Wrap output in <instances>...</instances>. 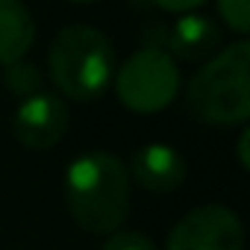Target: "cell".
<instances>
[{
	"label": "cell",
	"mask_w": 250,
	"mask_h": 250,
	"mask_svg": "<svg viewBox=\"0 0 250 250\" xmlns=\"http://www.w3.org/2000/svg\"><path fill=\"white\" fill-rule=\"evenodd\" d=\"M65 200L83 229L112 235L130 212V171L112 153H83L68 165Z\"/></svg>",
	"instance_id": "1"
},
{
	"label": "cell",
	"mask_w": 250,
	"mask_h": 250,
	"mask_svg": "<svg viewBox=\"0 0 250 250\" xmlns=\"http://www.w3.org/2000/svg\"><path fill=\"white\" fill-rule=\"evenodd\" d=\"M250 44L244 39L227 44V50L206 59L186 91L188 112L215 127L244 124L250 115Z\"/></svg>",
	"instance_id": "2"
},
{
	"label": "cell",
	"mask_w": 250,
	"mask_h": 250,
	"mask_svg": "<svg viewBox=\"0 0 250 250\" xmlns=\"http://www.w3.org/2000/svg\"><path fill=\"white\" fill-rule=\"evenodd\" d=\"M47 65L53 85L65 97L91 100L109 85L115 74V50L100 30L71 24L56 33L47 53Z\"/></svg>",
	"instance_id": "3"
},
{
	"label": "cell",
	"mask_w": 250,
	"mask_h": 250,
	"mask_svg": "<svg viewBox=\"0 0 250 250\" xmlns=\"http://www.w3.org/2000/svg\"><path fill=\"white\" fill-rule=\"evenodd\" d=\"M115 91L121 97V103L150 115V112H162L165 106L174 103L177 91H180V68L174 62V56H168L159 47H142L133 56H127L115 74Z\"/></svg>",
	"instance_id": "4"
},
{
	"label": "cell",
	"mask_w": 250,
	"mask_h": 250,
	"mask_svg": "<svg viewBox=\"0 0 250 250\" xmlns=\"http://www.w3.org/2000/svg\"><path fill=\"white\" fill-rule=\"evenodd\" d=\"M165 250H244V227L232 209L206 203L174 224Z\"/></svg>",
	"instance_id": "5"
},
{
	"label": "cell",
	"mask_w": 250,
	"mask_h": 250,
	"mask_svg": "<svg viewBox=\"0 0 250 250\" xmlns=\"http://www.w3.org/2000/svg\"><path fill=\"white\" fill-rule=\"evenodd\" d=\"M68 130V106L59 94L39 91L15 109L12 118V133L15 139L30 150H47L53 147Z\"/></svg>",
	"instance_id": "6"
},
{
	"label": "cell",
	"mask_w": 250,
	"mask_h": 250,
	"mask_svg": "<svg viewBox=\"0 0 250 250\" xmlns=\"http://www.w3.org/2000/svg\"><path fill=\"white\" fill-rule=\"evenodd\" d=\"M218 44H221V27L209 15L186 12L171 24L159 50H165L168 56H180L186 62H203L218 50Z\"/></svg>",
	"instance_id": "7"
},
{
	"label": "cell",
	"mask_w": 250,
	"mask_h": 250,
	"mask_svg": "<svg viewBox=\"0 0 250 250\" xmlns=\"http://www.w3.org/2000/svg\"><path fill=\"white\" fill-rule=\"evenodd\" d=\"M130 171H133V177H136V183L142 188L156 191V194H168L177 186H183V180H186V159L171 145L153 142V145H142L133 153Z\"/></svg>",
	"instance_id": "8"
},
{
	"label": "cell",
	"mask_w": 250,
	"mask_h": 250,
	"mask_svg": "<svg viewBox=\"0 0 250 250\" xmlns=\"http://www.w3.org/2000/svg\"><path fill=\"white\" fill-rule=\"evenodd\" d=\"M36 39V24L21 0H0V62L12 65L27 56Z\"/></svg>",
	"instance_id": "9"
},
{
	"label": "cell",
	"mask_w": 250,
	"mask_h": 250,
	"mask_svg": "<svg viewBox=\"0 0 250 250\" xmlns=\"http://www.w3.org/2000/svg\"><path fill=\"white\" fill-rule=\"evenodd\" d=\"M6 85H9L12 94H18V97L27 100V97H33V94L42 91V71L36 65L18 59L12 65H6Z\"/></svg>",
	"instance_id": "10"
},
{
	"label": "cell",
	"mask_w": 250,
	"mask_h": 250,
	"mask_svg": "<svg viewBox=\"0 0 250 250\" xmlns=\"http://www.w3.org/2000/svg\"><path fill=\"white\" fill-rule=\"evenodd\" d=\"M218 12L229 30L241 36L250 30V0H218Z\"/></svg>",
	"instance_id": "11"
},
{
	"label": "cell",
	"mask_w": 250,
	"mask_h": 250,
	"mask_svg": "<svg viewBox=\"0 0 250 250\" xmlns=\"http://www.w3.org/2000/svg\"><path fill=\"white\" fill-rule=\"evenodd\" d=\"M100 250H156V244L145 232H112Z\"/></svg>",
	"instance_id": "12"
},
{
	"label": "cell",
	"mask_w": 250,
	"mask_h": 250,
	"mask_svg": "<svg viewBox=\"0 0 250 250\" xmlns=\"http://www.w3.org/2000/svg\"><path fill=\"white\" fill-rule=\"evenodd\" d=\"M156 6H162L165 12H180V15H186V12H194L197 6H203L206 0H153Z\"/></svg>",
	"instance_id": "13"
},
{
	"label": "cell",
	"mask_w": 250,
	"mask_h": 250,
	"mask_svg": "<svg viewBox=\"0 0 250 250\" xmlns=\"http://www.w3.org/2000/svg\"><path fill=\"white\" fill-rule=\"evenodd\" d=\"M247 142H250V130H241V136H238V162L244 168L250 165V159H247Z\"/></svg>",
	"instance_id": "14"
},
{
	"label": "cell",
	"mask_w": 250,
	"mask_h": 250,
	"mask_svg": "<svg viewBox=\"0 0 250 250\" xmlns=\"http://www.w3.org/2000/svg\"><path fill=\"white\" fill-rule=\"evenodd\" d=\"M77 3H88V0H77Z\"/></svg>",
	"instance_id": "15"
}]
</instances>
